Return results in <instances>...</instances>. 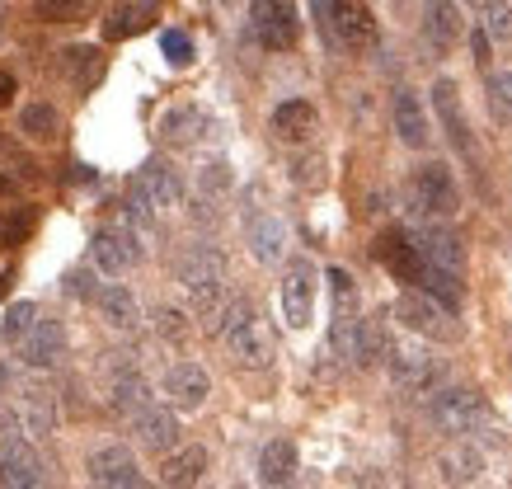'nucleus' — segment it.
Here are the masks:
<instances>
[{
    "mask_svg": "<svg viewBox=\"0 0 512 489\" xmlns=\"http://www.w3.org/2000/svg\"><path fill=\"white\" fill-rule=\"evenodd\" d=\"M66 297H80V301H94V297H99L94 273L90 269H71V273H66Z\"/></svg>",
    "mask_w": 512,
    "mask_h": 489,
    "instance_id": "44",
    "label": "nucleus"
},
{
    "mask_svg": "<svg viewBox=\"0 0 512 489\" xmlns=\"http://www.w3.org/2000/svg\"><path fill=\"white\" fill-rule=\"evenodd\" d=\"M33 320H38V306H33V301H15V306L5 311V320H0V339L19 344V339L33 330Z\"/></svg>",
    "mask_w": 512,
    "mask_h": 489,
    "instance_id": "36",
    "label": "nucleus"
},
{
    "mask_svg": "<svg viewBox=\"0 0 512 489\" xmlns=\"http://www.w3.org/2000/svg\"><path fill=\"white\" fill-rule=\"evenodd\" d=\"M85 471H90V485L94 489H146V475H141L137 457L109 442V447H94L90 461H85Z\"/></svg>",
    "mask_w": 512,
    "mask_h": 489,
    "instance_id": "6",
    "label": "nucleus"
},
{
    "mask_svg": "<svg viewBox=\"0 0 512 489\" xmlns=\"http://www.w3.org/2000/svg\"><path fill=\"white\" fill-rule=\"evenodd\" d=\"M390 377H395V386H404V391L414 395H433L442 381H447V367H442V358H433L428 348H414V344H390Z\"/></svg>",
    "mask_w": 512,
    "mask_h": 489,
    "instance_id": "4",
    "label": "nucleus"
},
{
    "mask_svg": "<svg viewBox=\"0 0 512 489\" xmlns=\"http://www.w3.org/2000/svg\"><path fill=\"white\" fill-rule=\"evenodd\" d=\"M423 33L437 52H451L466 38V15L456 0H423Z\"/></svg>",
    "mask_w": 512,
    "mask_h": 489,
    "instance_id": "16",
    "label": "nucleus"
},
{
    "mask_svg": "<svg viewBox=\"0 0 512 489\" xmlns=\"http://www.w3.org/2000/svg\"><path fill=\"white\" fill-rule=\"evenodd\" d=\"M132 424H137V442L146 452H160V457H165V452L179 447V419H174V410H165V405H146Z\"/></svg>",
    "mask_w": 512,
    "mask_h": 489,
    "instance_id": "24",
    "label": "nucleus"
},
{
    "mask_svg": "<svg viewBox=\"0 0 512 489\" xmlns=\"http://www.w3.org/2000/svg\"><path fill=\"white\" fill-rule=\"evenodd\" d=\"M71 184H94V170L90 165H71V174H66Z\"/></svg>",
    "mask_w": 512,
    "mask_h": 489,
    "instance_id": "47",
    "label": "nucleus"
},
{
    "mask_svg": "<svg viewBox=\"0 0 512 489\" xmlns=\"http://www.w3.org/2000/svg\"><path fill=\"white\" fill-rule=\"evenodd\" d=\"M437 471H442V480L456 489H466L475 485L484 475V452H480V442H447L442 452H437Z\"/></svg>",
    "mask_w": 512,
    "mask_h": 489,
    "instance_id": "22",
    "label": "nucleus"
},
{
    "mask_svg": "<svg viewBox=\"0 0 512 489\" xmlns=\"http://www.w3.org/2000/svg\"><path fill=\"white\" fill-rule=\"evenodd\" d=\"M217 330H221L226 353H231L240 367L259 372V367L273 363V334H268V325L259 320V311H254L249 301H231V306L221 311Z\"/></svg>",
    "mask_w": 512,
    "mask_h": 489,
    "instance_id": "2",
    "label": "nucleus"
},
{
    "mask_svg": "<svg viewBox=\"0 0 512 489\" xmlns=\"http://www.w3.org/2000/svg\"><path fill=\"white\" fill-rule=\"evenodd\" d=\"M489 43H494V38H489V33H475V62H480V66H489Z\"/></svg>",
    "mask_w": 512,
    "mask_h": 489,
    "instance_id": "45",
    "label": "nucleus"
},
{
    "mask_svg": "<svg viewBox=\"0 0 512 489\" xmlns=\"http://www.w3.org/2000/svg\"><path fill=\"white\" fill-rule=\"evenodd\" d=\"M0 447H5V457H0V489H33L43 480L29 438H0Z\"/></svg>",
    "mask_w": 512,
    "mask_h": 489,
    "instance_id": "23",
    "label": "nucleus"
},
{
    "mask_svg": "<svg viewBox=\"0 0 512 489\" xmlns=\"http://www.w3.org/2000/svg\"><path fill=\"white\" fill-rule=\"evenodd\" d=\"M433 109L437 118H442V127H447L451 146L461 151V156L475 160V137H470V123H466V109H461V90H456V80H437L433 85Z\"/></svg>",
    "mask_w": 512,
    "mask_h": 489,
    "instance_id": "13",
    "label": "nucleus"
},
{
    "mask_svg": "<svg viewBox=\"0 0 512 489\" xmlns=\"http://www.w3.org/2000/svg\"><path fill=\"white\" fill-rule=\"evenodd\" d=\"M282 320L292 330H306L315 320V264L296 259L292 269L282 273Z\"/></svg>",
    "mask_w": 512,
    "mask_h": 489,
    "instance_id": "10",
    "label": "nucleus"
},
{
    "mask_svg": "<svg viewBox=\"0 0 512 489\" xmlns=\"http://www.w3.org/2000/svg\"><path fill=\"white\" fill-rule=\"evenodd\" d=\"M296 480V442L273 438L259 452V485L264 489H287Z\"/></svg>",
    "mask_w": 512,
    "mask_h": 489,
    "instance_id": "27",
    "label": "nucleus"
},
{
    "mask_svg": "<svg viewBox=\"0 0 512 489\" xmlns=\"http://www.w3.org/2000/svg\"><path fill=\"white\" fill-rule=\"evenodd\" d=\"M414 240H419V254L428 269H447V273L466 269V245H461V236L451 226H423Z\"/></svg>",
    "mask_w": 512,
    "mask_h": 489,
    "instance_id": "17",
    "label": "nucleus"
},
{
    "mask_svg": "<svg viewBox=\"0 0 512 489\" xmlns=\"http://www.w3.org/2000/svg\"><path fill=\"white\" fill-rule=\"evenodd\" d=\"M202 475H207V447H198V442L174 447V452H165V461H160L165 489H193V485H202Z\"/></svg>",
    "mask_w": 512,
    "mask_h": 489,
    "instance_id": "25",
    "label": "nucleus"
},
{
    "mask_svg": "<svg viewBox=\"0 0 512 489\" xmlns=\"http://www.w3.org/2000/svg\"><path fill=\"white\" fill-rule=\"evenodd\" d=\"M160 52H165L170 66H188L193 62V38H188L184 29H165L160 33Z\"/></svg>",
    "mask_w": 512,
    "mask_h": 489,
    "instance_id": "41",
    "label": "nucleus"
},
{
    "mask_svg": "<svg viewBox=\"0 0 512 489\" xmlns=\"http://www.w3.org/2000/svg\"><path fill=\"white\" fill-rule=\"evenodd\" d=\"M245 236H249V250H254L259 264H278L282 254H287V226H282L278 212H249Z\"/></svg>",
    "mask_w": 512,
    "mask_h": 489,
    "instance_id": "19",
    "label": "nucleus"
},
{
    "mask_svg": "<svg viewBox=\"0 0 512 489\" xmlns=\"http://www.w3.org/2000/svg\"><path fill=\"white\" fill-rule=\"evenodd\" d=\"M109 405L118 414H132V419H137V414L151 405V386H146V377L132 372V367H123V372L113 377V386H109Z\"/></svg>",
    "mask_w": 512,
    "mask_h": 489,
    "instance_id": "31",
    "label": "nucleus"
},
{
    "mask_svg": "<svg viewBox=\"0 0 512 489\" xmlns=\"http://www.w3.org/2000/svg\"><path fill=\"white\" fill-rule=\"evenodd\" d=\"M156 334H160V339H170V344H188L193 325L184 320V311H174V306H160V311H156Z\"/></svg>",
    "mask_w": 512,
    "mask_h": 489,
    "instance_id": "40",
    "label": "nucleus"
},
{
    "mask_svg": "<svg viewBox=\"0 0 512 489\" xmlns=\"http://www.w3.org/2000/svg\"><path fill=\"white\" fill-rule=\"evenodd\" d=\"M395 320H400L404 330L428 334V339H456L451 311L437 297H428V292H404V297L395 301Z\"/></svg>",
    "mask_w": 512,
    "mask_h": 489,
    "instance_id": "8",
    "label": "nucleus"
},
{
    "mask_svg": "<svg viewBox=\"0 0 512 489\" xmlns=\"http://www.w3.org/2000/svg\"><path fill=\"white\" fill-rule=\"evenodd\" d=\"M132 189L146 193L160 212H174V207L184 203V179H179L165 160H146V165L137 170V179H132Z\"/></svg>",
    "mask_w": 512,
    "mask_h": 489,
    "instance_id": "18",
    "label": "nucleus"
},
{
    "mask_svg": "<svg viewBox=\"0 0 512 489\" xmlns=\"http://www.w3.org/2000/svg\"><path fill=\"white\" fill-rule=\"evenodd\" d=\"M325 38L339 43L343 52H372L376 38H381V24H376L367 0H329Z\"/></svg>",
    "mask_w": 512,
    "mask_h": 489,
    "instance_id": "3",
    "label": "nucleus"
},
{
    "mask_svg": "<svg viewBox=\"0 0 512 489\" xmlns=\"http://www.w3.org/2000/svg\"><path fill=\"white\" fill-rule=\"evenodd\" d=\"M390 118H395V132H400L404 146H414V151H423L428 146V109L419 104V95L414 90H395V104H390Z\"/></svg>",
    "mask_w": 512,
    "mask_h": 489,
    "instance_id": "26",
    "label": "nucleus"
},
{
    "mask_svg": "<svg viewBox=\"0 0 512 489\" xmlns=\"http://www.w3.org/2000/svg\"><path fill=\"white\" fill-rule=\"evenodd\" d=\"M484 33L494 38V43H508L512 38V5L508 0H484Z\"/></svg>",
    "mask_w": 512,
    "mask_h": 489,
    "instance_id": "38",
    "label": "nucleus"
},
{
    "mask_svg": "<svg viewBox=\"0 0 512 489\" xmlns=\"http://www.w3.org/2000/svg\"><path fill=\"white\" fill-rule=\"evenodd\" d=\"M381 358H390V334H386V320L372 316L357 325V363H381Z\"/></svg>",
    "mask_w": 512,
    "mask_h": 489,
    "instance_id": "34",
    "label": "nucleus"
},
{
    "mask_svg": "<svg viewBox=\"0 0 512 489\" xmlns=\"http://www.w3.org/2000/svg\"><path fill=\"white\" fill-rule=\"evenodd\" d=\"M207 113L202 109H193V104H179V109H170L165 118H160V137L170 146H193V142H202L207 137Z\"/></svg>",
    "mask_w": 512,
    "mask_h": 489,
    "instance_id": "30",
    "label": "nucleus"
},
{
    "mask_svg": "<svg viewBox=\"0 0 512 489\" xmlns=\"http://www.w3.org/2000/svg\"><path fill=\"white\" fill-rule=\"evenodd\" d=\"M38 226V207L33 203H19V207H5L0 212V245H24Z\"/></svg>",
    "mask_w": 512,
    "mask_h": 489,
    "instance_id": "35",
    "label": "nucleus"
},
{
    "mask_svg": "<svg viewBox=\"0 0 512 489\" xmlns=\"http://www.w3.org/2000/svg\"><path fill=\"white\" fill-rule=\"evenodd\" d=\"M179 283L202 320H221V311H226V254L217 245H188L179 254Z\"/></svg>",
    "mask_w": 512,
    "mask_h": 489,
    "instance_id": "1",
    "label": "nucleus"
},
{
    "mask_svg": "<svg viewBox=\"0 0 512 489\" xmlns=\"http://www.w3.org/2000/svg\"><path fill=\"white\" fill-rule=\"evenodd\" d=\"M198 184H202V193H212V198L231 193V170H226V160H212V165L198 174Z\"/></svg>",
    "mask_w": 512,
    "mask_h": 489,
    "instance_id": "43",
    "label": "nucleus"
},
{
    "mask_svg": "<svg viewBox=\"0 0 512 489\" xmlns=\"http://www.w3.org/2000/svg\"><path fill=\"white\" fill-rule=\"evenodd\" d=\"M414 198H419L423 212H433V217H451V212L461 207V193H456V174H451V165H442V160L419 165V174H414Z\"/></svg>",
    "mask_w": 512,
    "mask_h": 489,
    "instance_id": "11",
    "label": "nucleus"
},
{
    "mask_svg": "<svg viewBox=\"0 0 512 489\" xmlns=\"http://www.w3.org/2000/svg\"><path fill=\"white\" fill-rule=\"evenodd\" d=\"M489 109H494V118L512 123V71H494L489 76Z\"/></svg>",
    "mask_w": 512,
    "mask_h": 489,
    "instance_id": "39",
    "label": "nucleus"
},
{
    "mask_svg": "<svg viewBox=\"0 0 512 489\" xmlns=\"http://www.w3.org/2000/svg\"><path fill=\"white\" fill-rule=\"evenodd\" d=\"M160 15V0H113L109 19H104V38L123 43V38H137L156 24Z\"/></svg>",
    "mask_w": 512,
    "mask_h": 489,
    "instance_id": "21",
    "label": "nucleus"
},
{
    "mask_svg": "<svg viewBox=\"0 0 512 489\" xmlns=\"http://www.w3.org/2000/svg\"><path fill=\"white\" fill-rule=\"evenodd\" d=\"M268 127H273L278 142H306V137L315 132V104H306V99H287V104L273 109Z\"/></svg>",
    "mask_w": 512,
    "mask_h": 489,
    "instance_id": "29",
    "label": "nucleus"
},
{
    "mask_svg": "<svg viewBox=\"0 0 512 489\" xmlns=\"http://www.w3.org/2000/svg\"><path fill=\"white\" fill-rule=\"evenodd\" d=\"M66 358V330H62V320H33V330L19 339V363L24 367H57Z\"/></svg>",
    "mask_w": 512,
    "mask_h": 489,
    "instance_id": "12",
    "label": "nucleus"
},
{
    "mask_svg": "<svg viewBox=\"0 0 512 489\" xmlns=\"http://www.w3.org/2000/svg\"><path fill=\"white\" fill-rule=\"evenodd\" d=\"M10 99H15V76H10V71H0V109H5Z\"/></svg>",
    "mask_w": 512,
    "mask_h": 489,
    "instance_id": "46",
    "label": "nucleus"
},
{
    "mask_svg": "<svg viewBox=\"0 0 512 489\" xmlns=\"http://www.w3.org/2000/svg\"><path fill=\"white\" fill-rule=\"evenodd\" d=\"M90 10V0H33V15L43 24H71Z\"/></svg>",
    "mask_w": 512,
    "mask_h": 489,
    "instance_id": "37",
    "label": "nucleus"
},
{
    "mask_svg": "<svg viewBox=\"0 0 512 489\" xmlns=\"http://www.w3.org/2000/svg\"><path fill=\"white\" fill-rule=\"evenodd\" d=\"M94 306H99V316L109 320L113 330L132 334L141 325V306H137V297H132L123 283H104L99 287V297H94Z\"/></svg>",
    "mask_w": 512,
    "mask_h": 489,
    "instance_id": "28",
    "label": "nucleus"
},
{
    "mask_svg": "<svg viewBox=\"0 0 512 489\" xmlns=\"http://www.w3.org/2000/svg\"><path fill=\"white\" fill-rule=\"evenodd\" d=\"M90 259L109 273V278H118V273H127V269H137V264H141L137 231H132V226H99V231L90 236Z\"/></svg>",
    "mask_w": 512,
    "mask_h": 489,
    "instance_id": "9",
    "label": "nucleus"
},
{
    "mask_svg": "<svg viewBox=\"0 0 512 489\" xmlns=\"http://www.w3.org/2000/svg\"><path fill=\"white\" fill-rule=\"evenodd\" d=\"M62 71L71 85L90 90L94 80H99V71H104V57H99V48H90V43H76V48L62 52Z\"/></svg>",
    "mask_w": 512,
    "mask_h": 489,
    "instance_id": "33",
    "label": "nucleus"
},
{
    "mask_svg": "<svg viewBox=\"0 0 512 489\" xmlns=\"http://www.w3.org/2000/svg\"><path fill=\"white\" fill-rule=\"evenodd\" d=\"M165 395L174 410H202V400L212 395V377L198 363H174L165 372Z\"/></svg>",
    "mask_w": 512,
    "mask_h": 489,
    "instance_id": "20",
    "label": "nucleus"
},
{
    "mask_svg": "<svg viewBox=\"0 0 512 489\" xmlns=\"http://www.w3.org/2000/svg\"><path fill=\"white\" fill-rule=\"evenodd\" d=\"M19 132H24L29 142H43V146L62 142V113L38 99V104H29V109L19 113Z\"/></svg>",
    "mask_w": 512,
    "mask_h": 489,
    "instance_id": "32",
    "label": "nucleus"
},
{
    "mask_svg": "<svg viewBox=\"0 0 512 489\" xmlns=\"http://www.w3.org/2000/svg\"><path fill=\"white\" fill-rule=\"evenodd\" d=\"M15 410H19L24 433H29L33 442H43V438H52V433H57V405H52L47 386H38V381H24V386H19Z\"/></svg>",
    "mask_w": 512,
    "mask_h": 489,
    "instance_id": "15",
    "label": "nucleus"
},
{
    "mask_svg": "<svg viewBox=\"0 0 512 489\" xmlns=\"http://www.w3.org/2000/svg\"><path fill=\"white\" fill-rule=\"evenodd\" d=\"M484 410H489V405H484V395L470 391V386L433 391V405H428V414H433V424L442 428V433H470V428L480 424Z\"/></svg>",
    "mask_w": 512,
    "mask_h": 489,
    "instance_id": "7",
    "label": "nucleus"
},
{
    "mask_svg": "<svg viewBox=\"0 0 512 489\" xmlns=\"http://www.w3.org/2000/svg\"><path fill=\"white\" fill-rule=\"evenodd\" d=\"M315 5V19H320V29H325V15H329V0H311Z\"/></svg>",
    "mask_w": 512,
    "mask_h": 489,
    "instance_id": "48",
    "label": "nucleus"
},
{
    "mask_svg": "<svg viewBox=\"0 0 512 489\" xmlns=\"http://www.w3.org/2000/svg\"><path fill=\"white\" fill-rule=\"evenodd\" d=\"M249 24H254V38H259L268 52H287V48H296V38H301L296 0H254V5H249Z\"/></svg>",
    "mask_w": 512,
    "mask_h": 489,
    "instance_id": "5",
    "label": "nucleus"
},
{
    "mask_svg": "<svg viewBox=\"0 0 512 489\" xmlns=\"http://www.w3.org/2000/svg\"><path fill=\"white\" fill-rule=\"evenodd\" d=\"M376 259H381L400 283H423V254H419V240L409 236V231L376 236Z\"/></svg>",
    "mask_w": 512,
    "mask_h": 489,
    "instance_id": "14",
    "label": "nucleus"
},
{
    "mask_svg": "<svg viewBox=\"0 0 512 489\" xmlns=\"http://www.w3.org/2000/svg\"><path fill=\"white\" fill-rule=\"evenodd\" d=\"M470 433H475V442H480V447H508V428H503V419H498L494 410H484L480 414V424L470 428Z\"/></svg>",
    "mask_w": 512,
    "mask_h": 489,
    "instance_id": "42",
    "label": "nucleus"
},
{
    "mask_svg": "<svg viewBox=\"0 0 512 489\" xmlns=\"http://www.w3.org/2000/svg\"><path fill=\"white\" fill-rule=\"evenodd\" d=\"M466 5H484V0H466Z\"/></svg>",
    "mask_w": 512,
    "mask_h": 489,
    "instance_id": "49",
    "label": "nucleus"
}]
</instances>
